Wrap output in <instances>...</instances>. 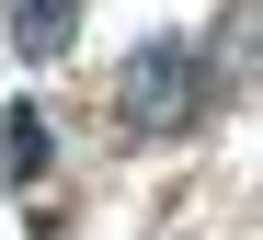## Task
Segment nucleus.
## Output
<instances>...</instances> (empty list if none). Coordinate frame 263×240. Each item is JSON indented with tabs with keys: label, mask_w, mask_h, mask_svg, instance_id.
I'll return each instance as SVG.
<instances>
[{
	"label": "nucleus",
	"mask_w": 263,
	"mask_h": 240,
	"mask_svg": "<svg viewBox=\"0 0 263 240\" xmlns=\"http://www.w3.org/2000/svg\"><path fill=\"white\" fill-rule=\"evenodd\" d=\"M195 103H206V58H195L183 34H149L138 58L115 69V115H126V137H183Z\"/></svg>",
	"instance_id": "nucleus-1"
},
{
	"label": "nucleus",
	"mask_w": 263,
	"mask_h": 240,
	"mask_svg": "<svg viewBox=\"0 0 263 240\" xmlns=\"http://www.w3.org/2000/svg\"><path fill=\"white\" fill-rule=\"evenodd\" d=\"M69 34H80V0H12V58H69Z\"/></svg>",
	"instance_id": "nucleus-2"
},
{
	"label": "nucleus",
	"mask_w": 263,
	"mask_h": 240,
	"mask_svg": "<svg viewBox=\"0 0 263 240\" xmlns=\"http://www.w3.org/2000/svg\"><path fill=\"white\" fill-rule=\"evenodd\" d=\"M0 160H12V172H46L58 160V126L34 115V103H12V115H0Z\"/></svg>",
	"instance_id": "nucleus-3"
}]
</instances>
